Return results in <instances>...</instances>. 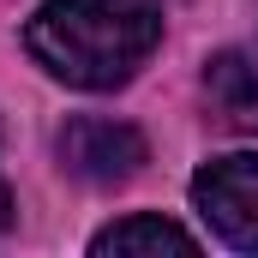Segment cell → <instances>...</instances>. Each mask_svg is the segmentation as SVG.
I'll use <instances>...</instances> for the list:
<instances>
[{
  "instance_id": "2",
  "label": "cell",
  "mask_w": 258,
  "mask_h": 258,
  "mask_svg": "<svg viewBox=\"0 0 258 258\" xmlns=\"http://www.w3.org/2000/svg\"><path fill=\"white\" fill-rule=\"evenodd\" d=\"M192 204L234 252H258V156H216L192 174Z\"/></svg>"
},
{
  "instance_id": "1",
  "label": "cell",
  "mask_w": 258,
  "mask_h": 258,
  "mask_svg": "<svg viewBox=\"0 0 258 258\" xmlns=\"http://www.w3.org/2000/svg\"><path fill=\"white\" fill-rule=\"evenodd\" d=\"M156 42H162V0H48L24 30L36 66L72 90L126 84Z\"/></svg>"
},
{
  "instance_id": "6",
  "label": "cell",
  "mask_w": 258,
  "mask_h": 258,
  "mask_svg": "<svg viewBox=\"0 0 258 258\" xmlns=\"http://www.w3.org/2000/svg\"><path fill=\"white\" fill-rule=\"evenodd\" d=\"M0 228H6V186H0Z\"/></svg>"
},
{
  "instance_id": "3",
  "label": "cell",
  "mask_w": 258,
  "mask_h": 258,
  "mask_svg": "<svg viewBox=\"0 0 258 258\" xmlns=\"http://www.w3.org/2000/svg\"><path fill=\"white\" fill-rule=\"evenodd\" d=\"M60 168L84 186H120L144 168V132L108 114H78L60 132Z\"/></svg>"
},
{
  "instance_id": "5",
  "label": "cell",
  "mask_w": 258,
  "mask_h": 258,
  "mask_svg": "<svg viewBox=\"0 0 258 258\" xmlns=\"http://www.w3.org/2000/svg\"><path fill=\"white\" fill-rule=\"evenodd\" d=\"M198 240L180 228V222H168V216H126V222H114V228H102L96 240H90V252L96 258H132V252H192Z\"/></svg>"
},
{
  "instance_id": "4",
  "label": "cell",
  "mask_w": 258,
  "mask_h": 258,
  "mask_svg": "<svg viewBox=\"0 0 258 258\" xmlns=\"http://www.w3.org/2000/svg\"><path fill=\"white\" fill-rule=\"evenodd\" d=\"M204 114L222 132H258V60L240 48H222L204 60Z\"/></svg>"
}]
</instances>
